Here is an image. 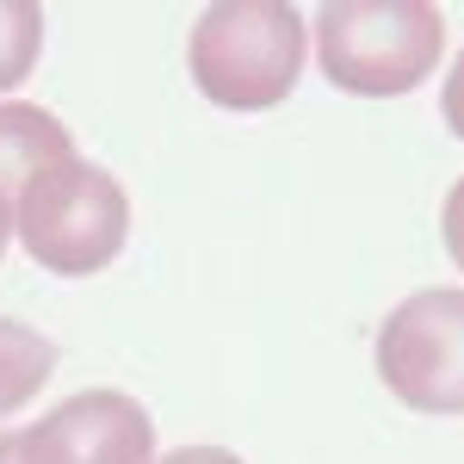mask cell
I'll use <instances>...</instances> for the list:
<instances>
[{
  "label": "cell",
  "instance_id": "obj_1",
  "mask_svg": "<svg viewBox=\"0 0 464 464\" xmlns=\"http://www.w3.org/2000/svg\"><path fill=\"white\" fill-rule=\"evenodd\" d=\"M310 25L285 0H223L205 6L186 37V69L198 93L223 111H266L291 100L304 74Z\"/></svg>",
  "mask_w": 464,
  "mask_h": 464
},
{
  "label": "cell",
  "instance_id": "obj_2",
  "mask_svg": "<svg viewBox=\"0 0 464 464\" xmlns=\"http://www.w3.org/2000/svg\"><path fill=\"white\" fill-rule=\"evenodd\" d=\"M13 236L56 279H87L118 260L124 236H130V198L100 161L63 155L19 186Z\"/></svg>",
  "mask_w": 464,
  "mask_h": 464
},
{
  "label": "cell",
  "instance_id": "obj_3",
  "mask_svg": "<svg viewBox=\"0 0 464 464\" xmlns=\"http://www.w3.org/2000/svg\"><path fill=\"white\" fill-rule=\"evenodd\" d=\"M446 19L428 0H328L316 13L322 74L359 100H396L440 69Z\"/></svg>",
  "mask_w": 464,
  "mask_h": 464
},
{
  "label": "cell",
  "instance_id": "obj_4",
  "mask_svg": "<svg viewBox=\"0 0 464 464\" xmlns=\"http://www.w3.org/2000/svg\"><path fill=\"white\" fill-rule=\"evenodd\" d=\"M378 378L421 415H464V291L433 285L378 322Z\"/></svg>",
  "mask_w": 464,
  "mask_h": 464
},
{
  "label": "cell",
  "instance_id": "obj_5",
  "mask_svg": "<svg viewBox=\"0 0 464 464\" xmlns=\"http://www.w3.org/2000/svg\"><path fill=\"white\" fill-rule=\"evenodd\" d=\"M0 464H155V421L124 391H81L32 428L0 433Z\"/></svg>",
  "mask_w": 464,
  "mask_h": 464
},
{
  "label": "cell",
  "instance_id": "obj_6",
  "mask_svg": "<svg viewBox=\"0 0 464 464\" xmlns=\"http://www.w3.org/2000/svg\"><path fill=\"white\" fill-rule=\"evenodd\" d=\"M63 155H74V137L56 111L25 106V100H0V198L6 205L19 198V186L37 168H50Z\"/></svg>",
  "mask_w": 464,
  "mask_h": 464
},
{
  "label": "cell",
  "instance_id": "obj_7",
  "mask_svg": "<svg viewBox=\"0 0 464 464\" xmlns=\"http://www.w3.org/2000/svg\"><path fill=\"white\" fill-rule=\"evenodd\" d=\"M50 372H56V341L37 334L32 322L0 316V421L32 402L50 384Z\"/></svg>",
  "mask_w": 464,
  "mask_h": 464
},
{
  "label": "cell",
  "instance_id": "obj_8",
  "mask_svg": "<svg viewBox=\"0 0 464 464\" xmlns=\"http://www.w3.org/2000/svg\"><path fill=\"white\" fill-rule=\"evenodd\" d=\"M37 50H44V6L0 0V93L37 69Z\"/></svg>",
  "mask_w": 464,
  "mask_h": 464
},
{
  "label": "cell",
  "instance_id": "obj_9",
  "mask_svg": "<svg viewBox=\"0 0 464 464\" xmlns=\"http://www.w3.org/2000/svg\"><path fill=\"white\" fill-rule=\"evenodd\" d=\"M440 236H446V254H452V266L464 273V179L446 192V205H440Z\"/></svg>",
  "mask_w": 464,
  "mask_h": 464
},
{
  "label": "cell",
  "instance_id": "obj_10",
  "mask_svg": "<svg viewBox=\"0 0 464 464\" xmlns=\"http://www.w3.org/2000/svg\"><path fill=\"white\" fill-rule=\"evenodd\" d=\"M440 118H446V130L464 143V50H459V63L446 69V87H440Z\"/></svg>",
  "mask_w": 464,
  "mask_h": 464
},
{
  "label": "cell",
  "instance_id": "obj_11",
  "mask_svg": "<svg viewBox=\"0 0 464 464\" xmlns=\"http://www.w3.org/2000/svg\"><path fill=\"white\" fill-rule=\"evenodd\" d=\"M161 464H248V459H236L229 446H179V452H168Z\"/></svg>",
  "mask_w": 464,
  "mask_h": 464
},
{
  "label": "cell",
  "instance_id": "obj_12",
  "mask_svg": "<svg viewBox=\"0 0 464 464\" xmlns=\"http://www.w3.org/2000/svg\"><path fill=\"white\" fill-rule=\"evenodd\" d=\"M6 248H13V205L0 198V260H6Z\"/></svg>",
  "mask_w": 464,
  "mask_h": 464
}]
</instances>
